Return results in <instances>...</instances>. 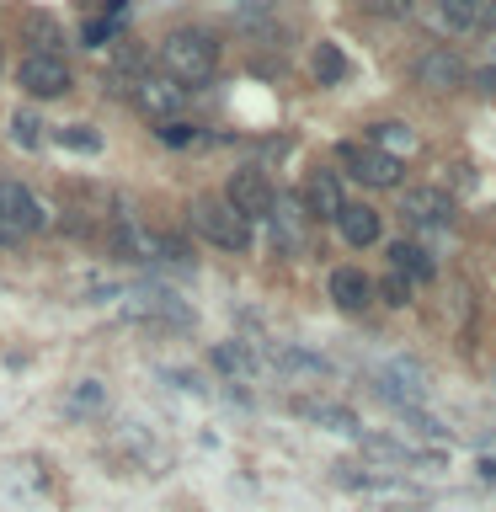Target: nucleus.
Returning a JSON list of instances; mask_svg holds the SVG:
<instances>
[{
    "instance_id": "1",
    "label": "nucleus",
    "mask_w": 496,
    "mask_h": 512,
    "mask_svg": "<svg viewBox=\"0 0 496 512\" xmlns=\"http://www.w3.org/2000/svg\"><path fill=\"white\" fill-rule=\"evenodd\" d=\"M160 70L176 75L187 91L203 86V80L219 70V38L203 27H176L171 38H160Z\"/></svg>"
},
{
    "instance_id": "2",
    "label": "nucleus",
    "mask_w": 496,
    "mask_h": 512,
    "mask_svg": "<svg viewBox=\"0 0 496 512\" xmlns=\"http://www.w3.org/2000/svg\"><path fill=\"white\" fill-rule=\"evenodd\" d=\"M192 230H198L208 246H219V251H246L251 246V219L235 214L224 198H198L192 203Z\"/></svg>"
},
{
    "instance_id": "3",
    "label": "nucleus",
    "mask_w": 496,
    "mask_h": 512,
    "mask_svg": "<svg viewBox=\"0 0 496 512\" xmlns=\"http://www.w3.org/2000/svg\"><path fill=\"white\" fill-rule=\"evenodd\" d=\"M128 96H134V107L155 123L182 118V107H187V86L166 70H139L134 80H128Z\"/></svg>"
},
{
    "instance_id": "4",
    "label": "nucleus",
    "mask_w": 496,
    "mask_h": 512,
    "mask_svg": "<svg viewBox=\"0 0 496 512\" xmlns=\"http://www.w3.org/2000/svg\"><path fill=\"white\" fill-rule=\"evenodd\" d=\"M374 390H379V400H390V406L416 411V406L427 400L432 379H427V368H422V363H411V358H390V363H379V368H374Z\"/></svg>"
},
{
    "instance_id": "5",
    "label": "nucleus",
    "mask_w": 496,
    "mask_h": 512,
    "mask_svg": "<svg viewBox=\"0 0 496 512\" xmlns=\"http://www.w3.org/2000/svg\"><path fill=\"white\" fill-rule=\"evenodd\" d=\"M70 64H64V54H48V48H32V54L16 64V86H22L27 96H43V102H54V96L70 91Z\"/></svg>"
},
{
    "instance_id": "6",
    "label": "nucleus",
    "mask_w": 496,
    "mask_h": 512,
    "mask_svg": "<svg viewBox=\"0 0 496 512\" xmlns=\"http://www.w3.org/2000/svg\"><path fill=\"white\" fill-rule=\"evenodd\" d=\"M342 166H347L352 182H363V187H395L400 182V160L374 150V144H342Z\"/></svg>"
},
{
    "instance_id": "7",
    "label": "nucleus",
    "mask_w": 496,
    "mask_h": 512,
    "mask_svg": "<svg viewBox=\"0 0 496 512\" xmlns=\"http://www.w3.org/2000/svg\"><path fill=\"white\" fill-rule=\"evenodd\" d=\"M0 219H6L16 235H38V230L54 224V214H48V208L32 198L22 182H0Z\"/></svg>"
},
{
    "instance_id": "8",
    "label": "nucleus",
    "mask_w": 496,
    "mask_h": 512,
    "mask_svg": "<svg viewBox=\"0 0 496 512\" xmlns=\"http://www.w3.org/2000/svg\"><path fill=\"white\" fill-rule=\"evenodd\" d=\"M336 486H352L363 496H379V502H411V486L395 480L390 470H368V464H336Z\"/></svg>"
},
{
    "instance_id": "9",
    "label": "nucleus",
    "mask_w": 496,
    "mask_h": 512,
    "mask_svg": "<svg viewBox=\"0 0 496 512\" xmlns=\"http://www.w3.org/2000/svg\"><path fill=\"white\" fill-rule=\"evenodd\" d=\"M272 182H267V171H235L230 176V192H224V203L235 208V214H246V219H267V208H272Z\"/></svg>"
},
{
    "instance_id": "10",
    "label": "nucleus",
    "mask_w": 496,
    "mask_h": 512,
    "mask_svg": "<svg viewBox=\"0 0 496 512\" xmlns=\"http://www.w3.org/2000/svg\"><path fill=\"white\" fill-rule=\"evenodd\" d=\"M438 22L459 38L470 32H491L496 27V0H438Z\"/></svg>"
},
{
    "instance_id": "11",
    "label": "nucleus",
    "mask_w": 496,
    "mask_h": 512,
    "mask_svg": "<svg viewBox=\"0 0 496 512\" xmlns=\"http://www.w3.org/2000/svg\"><path fill=\"white\" fill-rule=\"evenodd\" d=\"M347 208V187H342V171H315L310 187H304V214L310 219H331Z\"/></svg>"
},
{
    "instance_id": "12",
    "label": "nucleus",
    "mask_w": 496,
    "mask_h": 512,
    "mask_svg": "<svg viewBox=\"0 0 496 512\" xmlns=\"http://www.w3.org/2000/svg\"><path fill=\"white\" fill-rule=\"evenodd\" d=\"M267 224H272V246H278L283 256H294L304 246V203L299 198H272Z\"/></svg>"
},
{
    "instance_id": "13",
    "label": "nucleus",
    "mask_w": 496,
    "mask_h": 512,
    "mask_svg": "<svg viewBox=\"0 0 496 512\" xmlns=\"http://www.w3.org/2000/svg\"><path fill=\"white\" fill-rule=\"evenodd\" d=\"M411 75H416V86H427V91H459L464 86V64L448 54V48H427Z\"/></svg>"
},
{
    "instance_id": "14",
    "label": "nucleus",
    "mask_w": 496,
    "mask_h": 512,
    "mask_svg": "<svg viewBox=\"0 0 496 512\" xmlns=\"http://www.w3.org/2000/svg\"><path fill=\"white\" fill-rule=\"evenodd\" d=\"M326 288H331V304H336V310H347V315H358V310L374 304V278L358 272V267H336Z\"/></svg>"
},
{
    "instance_id": "15",
    "label": "nucleus",
    "mask_w": 496,
    "mask_h": 512,
    "mask_svg": "<svg viewBox=\"0 0 496 512\" xmlns=\"http://www.w3.org/2000/svg\"><path fill=\"white\" fill-rule=\"evenodd\" d=\"M400 214H406L411 224H448L454 219V198L438 187H411L406 203H400Z\"/></svg>"
},
{
    "instance_id": "16",
    "label": "nucleus",
    "mask_w": 496,
    "mask_h": 512,
    "mask_svg": "<svg viewBox=\"0 0 496 512\" xmlns=\"http://www.w3.org/2000/svg\"><path fill=\"white\" fill-rule=\"evenodd\" d=\"M336 230H342L347 246H374V240H379V214H374V208H363V203H347L342 214H336Z\"/></svg>"
},
{
    "instance_id": "17",
    "label": "nucleus",
    "mask_w": 496,
    "mask_h": 512,
    "mask_svg": "<svg viewBox=\"0 0 496 512\" xmlns=\"http://www.w3.org/2000/svg\"><path fill=\"white\" fill-rule=\"evenodd\" d=\"M390 272H400V278H432V251L427 246H416V240H390Z\"/></svg>"
},
{
    "instance_id": "18",
    "label": "nucleus",
    "mask_w": 496,
    "mask_h": 512,
    "mask_svg": "<svg viewBox=\"0 0 496 512\" xmlns=\"http://www.w3.org/2000/svg\"><path fill=\"white\" fill-rule=\"evenodd\" d=\"M214 368L224 379H256V342H219Z\"/></svg>"
},
{
    "instance_id": "19",
    "label": "nucleus",
    "mask_w": 496,
    "mask_h": 512,
    "mask_svg": "<svg viewBox=\"0 0 496 512\" xmlns=\"http://www.w3.org/2000/svg\"><path fill=\"white\" fill-rule=\"evenodd\" d=\"M294 411L299 416H310V422H320L326 432H347V438H358L363 432V422L352 416L347 406H320V400H294Z\"/></svg>"
},
{
    "instance_id": "20",
    "label": "nucleus",
    "mask_w": 496,
    "mask_h": 512,
    "mask_svg": "<svg viewBox=\"0 0 496 512\" xmlns=\"http://www.w3.org/2000/svg\"><path fill=\"white\" fill-rule=\"evenodd\" d=\"M310 70H315V80L320 86H342V80L352 75V64H347V54L336 43H315V54H310Z\"/></svg>"
},
{
    "instance_id": "21",
    "label": "nucleus",
    "mask_w": 496,
    "mask_h": 512,
    "mask_svg": "<svg viewBox=\"0 0 496 512\" xmlns=\"http://www.w3.org/2000/svg\"><path fill=\"white\" fill-rule=\"evenodd\" d=\"M368 144H374V150H384V155H411L416 150V134H411V123H374V128H368Z\"/></svg>"
},
{
    "instance_id": "22",
    "label": "nucleus",
    "mask_w": 496,
    "mask_h": 512,
    "mask_svg": "<svg viewBox=\"0 0 496 512\" xmlns=\"http://www.w3.org/2000/svg\"><path fill=\"white\" fill-rule=\"evenodd\" d=\"M272 358H278L283 374H315V379H326V374H331V363L320 358V352H310V347H278Z\"/></svg>"
},
{
    "instance_id": "23",
    "label": "nucleus",
    "mask_w": 496,
    "mask_h": 512,
    "mask_svg": "<svg viewBox=\"0 0 496 512\" xmlns=\"http://www.w3.org/2000/svg\"><path fill=\"white\" fill-rule=\"evenodd\" d=\"M358 443H363V454H368V459H379V464H416V454H411L406 443L379 438V432H358Z\"/></svg>"
},
{
    "instance_id": "24",
    "label": "nucleus",
    "mask_w": 496,
    "mask_h": 512,
    "mask_svg": "<svg viewBox=\"0 0 496 512\" xmlns=\"http://www.w3.org/2000/svg\"><path fill=\"white\" fill-rule=\"evenodd\" d=\"M11 139L22 144V150H43V123H38V112H16V118H11Z\"/></svg>"
},
{
    "instance_id": "25",
    "label": "nucleus",
    "mask_w": 496,
    "mask_h": 512,
    "mask_svg": "<svg viewBox=\"0 0 496 512\" xmlns=\"http://www.w3.org/2000/svg\"><path fill=\"white\" fill-rule=\"evenodd\" d=\"M374 299H384V304H395V310H406V304H411V283L400 278V272H384V278L374 283Z\"/></svg>"
},
{
    "instance_id": "26",
    "label": "nucleus",
    "mask_w": 496,
    "mask_h": 512,
    "mask_svg": "<svg viewBox=\"0 0 496 512\" xmlns=\"http://www.w3.org/2000/svg\"><path fill=\"white\" fill-rule=\"evenodd\" d=\"M155 139H160V144H171V150H182V144L198 139V128H192L187 118H166V123H155Z\"/></svg>"
},
{
    "instance_id": "27",
    "label": "nucleus",
    "mask_w": 496,
    "mask_h": 512,
    "mask_svg": "<svg viewBox=\"0 0 496 512\" xmlns=\"http://www.w3.org/2000/svg\"><path fill=\"white\" fill-rule=\"evenodd\" d=\"M59 144H70V150H102V134H96L91 123H64Z\"/></svg>"
},
{
    "instance_id": "28",
    "label": "nucleus",
    "mask_w": 496,
    "mask_h": 512,
    "mask_svg": "<svg viewBox=\"0 0 496 512\" xmlns=\"http://www.w3.org/2000/svg\"><path fill=\"white\" fill-rule=\"evenodd\" d=\"M6 480H11V486H16V491H27V496L48 486V475L38 470V464H11V470H6Z\"/></svg>"
},
{
    "instance_id": "29",
    "label": "nucleus",
    "mask_w": 496,
    "mask_h": 512,
    "mask_svg": "<svg viewBox=\"0 0 496 512\" xmlns=\"http://www.w3.org/2000/svg\"><path fill=\"white\" fill-rule=\"evenodd\" d=\"M368 16H384V22H400V16H411V0H358Z\"/></svg>"
},
{
    "instance_id": "30",
    "label": "nucleus",
    "mask_w": 496,
    "mask_h": 512,
    "mask_svg": "<svg viewBox=\"0 0 496 512\" xmlns=\"http://www.w3.org/2000/svg\"><path fill=\"white\" fill-rule=\"evenodd\" d=\"M96 406H102V384H96V379H80L75 395H70V411H96Z\"/></svg>"
},
{
    "instance_id": "31",
    "label": "nucleus",
    "mask_w": 496,
    "mask_h": 512,
    "mask_svg": "<svg viewBox=\"0 0 496 512\" xmlns=\"http://www.w3.org/2000/svg\"><path fill=\"white\" fill-rule=\"evenodd\" d=\"M112 27H118V16H107V22H91L86 32H80V38H86V48H102V43L112 38Z\"/></svg>"
},
{
    "instance_id": "32",
    "label": "nucleus",
    "mask_w": 496,
    "mask_h": 512,
    "mask_svg": "<svg viewBox=\"0 0 496 512\" xmlns=\"http://www.w3.org/2000/svg\"><path fill=\"white\" fill-rule=\"evenodd\" d=\"M475 80H480V91H496V70H480Z\"/></svg>"
},
{
    "instance_id": "33",
    "label": "nucleus",
    "mask_w": 496,
    "mask_h": 512,
    "mask_svg": "<svg viewBox=\"0 0 496 512\" xmlns=\"http://www.w3.org/2000/svg\"><path fill=\"white\" fill-rule=\"evenodd\" d=\"M11 240H22V235H16V230H11V224H6V219H0V246H11Z\"/></svg>"
},
{
    "instance_id": "34",
    "label": "nucleus",
    "mask_w": 496,
    "mask_h": 512,
    "mask_svg": "<svg viewBox=\"0 0 496 512\" xmlns=\"http://www.w3.org/2000/svg\"><path fill=\"white\" fill-rule=\"evenodd\" d=\"M491 443H496V438H491Z\"/></svg>"
}]
</instances>
